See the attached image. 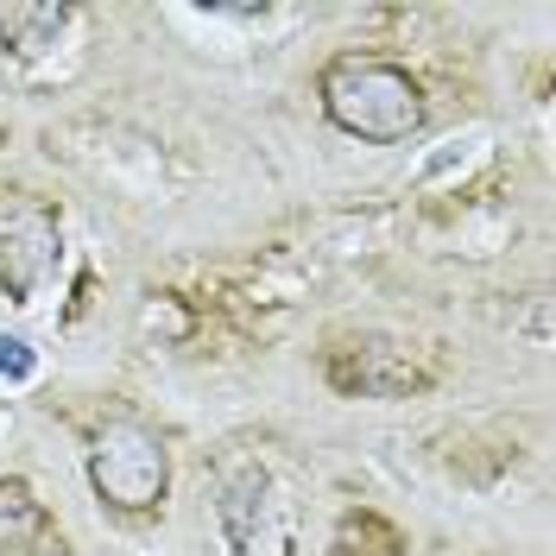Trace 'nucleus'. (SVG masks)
<instances>
[{
  "label": "nucleus",
  "mask_w": 556,
  "mask_h": 556,
  "mask_svg": "<svg viewBox=\"0 0 556 556\" xmlns=\"http://www.w3.org/2000/svg\"><path fill=\"white\" fill-rule=\"evenodd\" d=\"M323 114L367 146H405L424 127V83L392 58H336L316 83Z\"/></svg>",
  "instance_id": "f257e3e1"
},
{
  "label": "nucleus",
  "mask_w": 556,
  "mask_h": 556,
  "mask_svg": "<svg viewBox=\"0 0 556 556\" xmlns=\"http://www.w3.org/2000/svg\"><path fill=\"white\" fill-rule=\"evenodd\" d=\"M89 486L96 500L114 513H152L165 506V486H172V450L152 424L139 417H114L89 437Z\"/></svg>",
  "instance_id": "f03ea898"
},
{
  "label": "nucleus",
  "mask_w": 556,
  "mask_h": 556,
  "mask_svg": "<svg viewBox=\"0 0 556 556\" xmlns=\"http://www.w3.org/2000/svg\"><path fill=\"white\" fill-rule=\"evenodd\" d=\"M329 380L342 386V392L399 399V392H417V386H424V367H417L399 342L367 336V342H348V348H336V354H329Z\"/></svg>",
  "instance_id": "7ed1b4c3"
},
{
  "label": "nucleus",
  "mask_w": 556,
  "mask_h": 556,
  "mask_svg": "<svg viewBox=\"0 0 556 556\" xmlns=\"http://www.w3.org/2000/svg\"><path fill=\"white\" fill-rule=\"evenodd\" d=\"M58 273V228L26 208V215H13L7 228H0V285H7V298H20V304H33L38 285Z\"/></svg>",
  "instance_id": "20e7f679"
},
{
  "label": "nucleus",
  "mask_w": 556,
  "mask_h": 556,
  "mask_svg": "<svg viewBox=\"0 0 556 556\" xmlns=\"http://www.w3.org/2000/svg\"><path fill=\"white\" fill-rule=\"evenodd\" d=\"M266 468H253V462H235L228 475H222V500H215V525H222V544L235 556H247L260 544V519H266Z\"/></svg>",
  "instance_id": "39448f33"
},
{
  "label": "nucleus",
  "mask_w": 556,
  "mask_h": 556,
  "mask_svg": "<svg viewBox=\"0 0 556 556\" xmlns=\"http://www.w3.org/2000/svg\"><path fill=\"white\" fill-rule=\"evenodd\" d=\"M70 26V7L58 0H0V51L13 58H45Z\"/></svg>",
  "instance_id": "423d86ee"
},
{
  "label": "nucleus",
  "mask_w": 556,
  "mask_h": 556,
  "mask_svg": "<svg viewBox=\"0 0 556 556\" xmlns=\"http://www.w3.org/2000/svg\"><path fill=\"white\" fill-rule=\"evenodd\" d=\"M45 531H51L45 506L20 481H0V551H33L45 544Z\"/></svg>",
  "instance_id": "0eeeda50"
},
{
  "label": "nucleus",
  "mask_w": 556,
  "mask_h": 556,
  "mask_svg": "<svg viewBox=\"0 0 556 556\" xmlns=\"http://www.w3.org/2000/svg\"><path fill=\"white\" fill-rule=\"evenodd\" d=\"M38 374V348L20 329H0V386H26Z\"/></svg>",
  "instance_id": "6e6552de"
}]
</instances>
